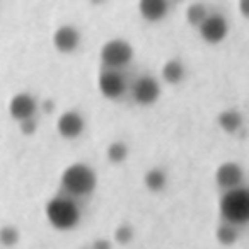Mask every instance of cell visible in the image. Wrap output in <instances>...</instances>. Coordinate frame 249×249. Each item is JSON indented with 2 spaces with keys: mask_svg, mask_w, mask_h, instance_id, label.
Here are the masks:
<instances>
[{
  "mask_svg": "<svg viewBox=\"0 0 249 249\" xmlns=\"http://www.w3.org/2000/svg\"><path fill=\"white\" fill-rule=\"evenodd\" d=\"M220 215L224 222L241 227L249 218V193L244 186L224 191L220 198Z\"/></svg>",
  "mask_w": 249,
  "mask_h": 249,
  "instance_id": "6da1fadb",
  "label": "cell"
},
{
  "mask_svg": "<svg viewBox=\"0 0 249 249\" xmlns=\"http://www.w3.org/2000/svg\"><path fill=\"white\" fill-rule=\"evenodd\" d=\"M97 178L94 169L86 164H72L62 174V188L67 196H87L94 191Z\"/></svg>",
  "mask_w": 249,
  "mask_h": 249,
  "instance_id": "7a4b0ae2",
  "label": "cell"
},
{
  "mask_svg": "<svg viewBox=\"0 0 249 249\" xmlns=\"http://www.w3.org/2000/svg\"><path fill=\"white\" fill-rule=\"evenodd\" d=\"M46 217L53 227L60 231H70L80 220V208L67 195H58L46 203Z\"/></svg>",
  "mask_w": 249,
  "mask_h": 249,
  "instance_id": "3957f363",
  "label": "cell"
},
{
  "mask_svg": "<svg viewBox=\"0 0 249 249\" xmlns=\"http://www.w3.org/2000/svg\"><path fill=\"white\" fill-rule=\"evenodd\" d=\"M133 58V48L124 39H111L101 48V62L107 70H121Z\"/></svg>",
  "mask_w": 249,
  "mask_h": 249,
  "instance_id": "277c9868",
  "label": "cell"
},
{
  "mask_svg": "<svg viewBox=\"0 0 249 249\" xmlns=\"http://www.w3.org/2000/svg\"><path fill=\"white\" fill-rule=\"evenodd\" d=\"M99 90L107 99H120L126 92V77L123 75L121 70H107L104 69L99 73Z\"/></svg>",
  "mask_w": 249,
  "mask_h": 249,
  "instance_id": "5b68a950",
  "label": "cell"
},
{
  "mask_svg": "<svg viewBox=\"0 0 249 249\" xmlns=\"http://www.w3.org/2000/svg\"><path fill=\"white\" fill-rule=\"evenodd\" d=\"M132 96L135 103L142 104V106H149L159 99L160 86L152 75H142L133 82Z\"/></svg>",
  "mask_w": 249,
  "mask_h": 249,
  "instance_id": "8992f818",
  "label": "cell"
},
{
  "mask_svg": "<svg viewBox=\"0 0 249 249\" xmlns=\"http://www.w3.org/2000/svg\"><path fill=\"white\" fill-rule=\"evenodd\" d=\"M215 181L224 191L242 188L244 183V169L235 162H224L215 171Z\"/></svg>",
  "mask_w": 249,
  "mask_h": 249,
  "instance_id": "52a82bcc",
  "label": "cell"
},
{
  "mask_svg": "<svg viewBox=\"0 0 249 249\" xmlns=\"http://www.w3.org/2000/svg\"><path fill=\"white\" fill-rule=\"evenodd\" d=\"M229 24L225 21L224 16L220 14H208L207 19L201 22L200 26V35L210 45H217L227 36Z\"/></svg>",
  "mask_w": 249,
  "mask_h": 249,
  "instance_id": "ba28073f",
  "label": "cell"
},
{
  "mask_svg": "<svg viewBox=\"0 0 249 249\" xmlns=\"http://www.w3.org/2000/svg\"><path fill=\"white\" fill-rule=\"evenodd\" d=\"M36 109H38V103H36L35 97L28 92L16 94V96L11 99V103H9V113H11V116L18 121H24V120L35 118Z\"/></svg>",
  "mask_w": 249,
  "mask_h": 249,
  "instance_id": "9c48e42d",
  "label": "cell"
},
{
  "mask_svg": "<svg viewBox=\"0 0 249 249\" xmlns=\"http://www.w3.org/2000/svg\"><path fill=\"white\" fill-rule=\"evenodd\" d=\"M84 118L77 111H67L56 121V128L63 139H77L84 132Z\"/></svg>",
  "mask_w": 249,
  "mask_h": 249,
  "instance_id": "30bf717a",
  "label": "cell"
},
{
  "mask_svg": "<svg viewBox=\"0 0 249 249\" xmlns=\"http://www.w3.org/2000/svg\"><path fill=\"white\" fill-rule=\"evenodd\" d=\"M80 43V33L79 29H75L73 26H60L53 35V45L58 52L62 53H72L73 50H77Z\"/></svg>",
  "mask_w": 249,
  "mask_h": 249,
  "instance_id": "8fae6325",
  "label": "cell"
},
{
  "mask_svg": "<svg viewBox=\"0 0 249 249\" xmlns=\"http://www.w3.org/2000/svg\"><path fill=\"white\" fill-rule=\"evenodd\" d=\"M140 14L145 21L156 22L160 21L164 16L169 11V4L164 2V0H142L139 4Z\"/></svg>",
  "mask_w": 249,
  "mask_h": 249,
  "instance_id": "7c38bea8",
  "label": "cell"
},
{
  "mask_svg": "<svg viewBox=\"0 0 249 249\" xmlns=\"http://www.w3.org/2000/svg\"><path fill=\"white\" fill-rule=\"evenodd\" d=\"M217 123L227 133H235L242 126V114L235 109H225L217 116Z\"/></svg>",
  "mask_w": 249,
  "mask_h": 249,
  "instance_id": "4fadbf2b",
  "label": "cell"
},
{
  "mask_svg": "<svg viewBox=\"0 0 249 249\" xmlns=\"http://www.w3.org/2000/svg\"><path fill=\"white\" fill-rule=\"evenodd\" d=\"M184 73H186L184 65L176 58L167 60L162 67V79L166 80L167 84H179L181 80L184 79Z\"/></svg>",
  "mask_w": 249,
  "mask_h": 249,
  "instance_id": "5bb4252c",
  "label": "cell"
},
{
  "mask_svg": "<svg viewBox=\"0 0 249 249\" xmlns=\"http://www.w3.org/2000/svg\"><path fill=\"white\" fill-rule=\"evenodd\" d=\"M166 173L159 167H154V169H149L143 176V183L149 188L150 191H162L164 186H166Z\"/></svg>",
  "mask_w": 249,
  "mask_h": 249,
  "instance_id": "9a60e30c",
  "label": "cell"
},
{
  "mask_svg": "<svg viewBox=\"0 0 249 249\" xmlns=\"http://www.w3.org/2000/svg\"><path fill=\"white\" fill-rule=\"evenodd\" d=\"M215 237L222 246H232L239 239V227H234L227 222H222L215 231Z\"/></svg>",
  "mask_w": 249,
  "mask_h": 249,
  "instance_id": "2e32d148",
  "label": "cell"
},
{
  "mask_svg": "<svg viewBox=\"0 0 249 249\" xmlns=\"http://www.w3.org/2000/svg\"><path fill=\"white\" fill-rule=\"evenodd\" d=\"M207 16H208L207 7L203 4H200V2H195V4H191L186 9V21L191 26H196V28H200L201 22L207 19Z\"/></svg>",
  "mask_w": 249,
  "mask_h": 249,
  "instance_id": "e0dca14e",
  "label": "cell"
},
{
  "mask_svg": "<svg viewBox=\"0 0 249 249\" xmlns=\"http://www.w3.org/2000/svg\"><path fill=\"white\" fill-rule=\"evenodd\" d=\"M106 156L113 164H120L126 159V156H128V147H126L124 142H113L109 147H107Z\"/></svg>",
  "mask_w": 249,
  "mask_h": 249,
  "instance_id": "ac0fdd59",
  "label": "cell"
},
{
  "mask_svg": "<svg viewBox=\"0 0 249 249\" xmlns=\"http://www.w3.org/2000/svg\"><path fill=\"white\" fill-rule=\"evenodd\" d=\"M19 241V231L14 225H4L0 229V244L5 248H12Z\"/></svg>",
  "mask_w": 249,
  "mask_h": 249,
  "instance_id": "d6986e66",
  "label": "cell"
},
{
  "mask_svg": "<svg viewBox=\"0 0 249 249\" xmlns=\"http://www.w3.org/2000/svg\"><path fill=\"white\" fill-rule=\"evenodd\" d=\"M114 239H116L120 244H128L133 239V227L128 224H123L114 231Z\"/></svg>",
  "mask_w": 249,
  "mask_h": 249,
  "instance_id": "ffe728a7",
  "label": "cell"
},
{
  "mask_svg": "<svg viewBox=\"0 0 249 249\" xmlns=\"http://www.w3.org/2000/svg\"><path fill=\"white\" fill-rule=\"evenodd\" d=\"M19 128H21V132L24 133V135H33V133L36 132V128H38V121H36L35 118L19 121Z\"/></svg>",
  "mask_w": 249,
  "mask_h": 249,
  "instance_id": "44dd1931",
  "label": "cell"
},
{
  "mask_svg": "<svg viewBox=\"0 0 249 249\" xmlns=\"http://www.w3.org/2000/svg\"><path fill=\"white\" fill-rule=\"evenodd\" d=\"M92 249H111V242L107 239H96L92 242Z\"/></svg>",
  "mask_w": 249,
  "mask_h": 249,
  "instance_id": "7402d4cb",
  "label": "cell"
},
{
  "mask_svg": "<svg viewBox=\"0 0 249 249\" xmlns=\"http://www.w3.org/2000/svg\"><path fill=\"white\" fill-rule=\"evenodd\" d=\"M43 109H45V113H53V109H55V103L50 99H46L45 103H43Z\"/></svg>",
  "mask_w": 249,
  "mask_h": 249,
  "instance_id": "603a6c76",
  "label": "cell"
},
{
  "mask_svg": "<svg viewBox=\"0 0 249 249\" xmlns=\"http://www.w3.org/2000/svg\"><path fill=\"white\" fill-rule=\"evenodd\" d=\"M248 7H249V2L248 0H242V2H239V9H242V14L248 16Z\"/></svg>",
  "mask_w": 249,
  "mask_h": 249,
  "instance_id": "cb8c5ba5",
  "label": "cell"
}]
</instances>
